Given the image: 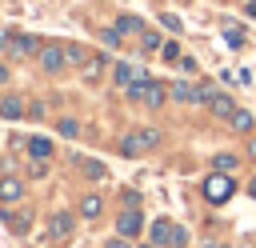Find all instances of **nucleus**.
<instances>
[{"mask_svg": "<svg viewBox=\"0 0 256 248\" xmlns=\"http://www.w3.org/2000/svg\"><path fill=\"white\" fill-rule=\"evenodd\" d=\"M36 64H40L48 76L64 72V64H68V52H64V44H40V52H36Z\"/></svg>", "mask_w": 256, "mask_h": 248, "instance_id": "f257e3e1", "label": "nucleus"}, {"mask_svg": "<svg viewBox=\"0 0 256 248\" xmlns=\"http://www.w3.org/2000/svg\"><path fill=\"white\" fill-rule=\"evenodd\" d=\"M232 188H236V184H232L228 172H212V176L204 180V200H208V204H224V200L232 196Z\"/></svg>", "mask_w": 256, "mask_h": 248, "instance_id": "f03ea898", "label": "nucleus"}, {"mask_svg": "<svg viewBox=\"0 0 256 248\" xmlns=\"http://www.w3.org/2000/svg\"><path fill=\"white\" fill-rule=\"evenodd\" d=\"M152 240H156V244H168V248H180V244L188 240V232H184L180 224H172V220H156V224H152Z\"/></svg>", "mask_w": 256, "mask_h": 248, "instance_id": "7ed1b4c3", "label": "nucleus"}, {"mask_svg": "<svg viewBox=\"0 0 256 248\" xmlns=\"http://www.w3.org/2000/svg\"><path fill=\"white\" fill-rule=\"evenodd\" d=\"M24 200V180L20 176H0V208H16Z\"/></svg>", "mask_w": 256, "mask_h": 248, "instance_id": "20e7f679", "label": "nucleus"}, {"mask_svg": "<svg viewBox=\"0 0 256 248\" xmlns=\"http://www.w3.org/2000/svg\"><path fill=\"white\" fill-rule=\"evenodd\" d=\"M72 228H76V220H72L68 212H52V216H48V236L68 240V236H72Z\"/></svg>", "mask_w": 256, "mask_h": 248, "instance_id": "39448f33", "label": "nucleus"}, {"mask_svg": "<svg viewBox=\"0 0 256 248\" xmlns=\"http://www.w3.org/2000/svg\"><path fill=\"white\" fill-rule=\"evenodd\" d=\"M140 228H144L140 212H136V208H124V212H120V220H116V232H120V236H136Z\"/></svg>", "mask_w": 256, "mask_h": 248, "instance_id": "423d86ee", "label": "nucleus"}, {"mask_svg": "<svg viewBox=\"0 0 256 248\" xmlns=\"http://www.w3.org/2000/svg\"><path fill=\"white\" fill-rule=\"evenodd\" d=\"M24 112H28L24 96H4V100H0V116H4V120H20Z\"/></svg>", "mask_w": 256, "mask_h": 248, "instance_id": "0eeeda50", "label": "nucleus"}, {"mask_svg": "<svg viewBox=\"0 0 256 248\" xmlns=\"http://www.w3.org/2000/svg\"><path fill=\"white\" fill-rule=\"evenodd\" d=\"M8 48H12L16 56H32V52H40V44H36L32 36H8Z\"/></svg>", "mask_w": 256, "mask_h": 248, "instance_id": "6e6552de", "label": "nucleus"}, {"mask_svg": "<svg viewBox=\"0 0 256 248\" xmlns=\"http://www.w3.org/2000/svg\"><path fill=\"white\" fill-rule=\"evenodd\" d=\"M208 108H212V116H232V112H236V104H232L224 92H212V96H208Z\"/></svg>", "mask_w": 256, "mask_h": 248, "instance_id": "1a4fd4ad", "label": "nucleus"}, {"mask_svg": "<svg viewBox=\"0 0 256 248\" xmlns=\"http://www.w3.org/2000/svg\"><path fill=\"white\" fill-rule=\"evenodd\" d=\"M140 76H144V72H136L132 64H116V68H112V80H116L120 88H128V84H132V80H140Z\"/></svg>", "mask_w": 256, "mask_h": 248, "instance_id": "9d476101", "label": "nucleus"}, {"mask_svg": "<svg viewBox=\"0 0 256 248\" xmlns=\"http://www.w3.org/2000/svg\"><path fill=\"white\" fill-rule=\"evenodd\" d=\"M164 96H168V92H164L156 80H148V84H144V104H148V108H160V104H164Z\"/></svg>", "mask_w": 256, "mask_h": 248, "instance_id": "9b49d317", "label": "nucleus"}, {"mask_svg": "<svg viewBox=\"0 0 256 248\" xmlns=\"http://www.w3.org/2000/svg\"><path fill=\"white\" fill-rule=\"evenodd\" d=\"M48 152H52V144H48V140H40V136H28V156H36V160H48Z\"/></svg>", "mask_w": 256, "mask_h": 248, "instance_id": "f8f14e48", "label": "nucleus"}, {"mask_svg": "<svg viewBox=\"0 0 256 248\" xmlns=\"http://www.w3.org/2000/svg\"><path fill=\"white\" fill-rule=\"evenodd\" d=\"M100 208H104V200H100V196H84V200H80V212H84L88 220H92V216H100Z\"/></svg>", "mask_w": 256, "mask_h": 248, "instance_id": "ddd939ff", "label": "nucleus"}, {"mask_svg": "<svg viewBox=\"0 0 256 248\" xmlns=\"http://www.w3.org/2000/svg\"><path fill=\"white\" fill-rule=\"evenodd\" d=\"M100 76H104V60H100V56H92V60L84 64V80H100Z\"/></svg>", "mask_w": 256, "mask_h": 248, "instance_id": "4468645a", "label": "nucleus"}, {"mask_svg": "<svg viewBox=\"0 0 256 248\" xmlns=\"http://www.w3.org/2000/svg\"><path fill=\"white\" fill-rule=\"evenodd\" d=\"M228 120H232V128H236V132H252V112H232Z\"/></svg>", "mask_w": 256, "mask_h": 248, "instance_id": "2eb2a0df", "label": "nucleus"}, {"mask_svg": "<svg viewBox=\"0 0 256 248\" xmlns=\"http://www.w3.org/2000/svg\"><path fill=\"white\" fill-rule=\"evenodd\" d=\"M120 152H124V156H140V152H144V144H140V136H136V132H132V136H124V144H120Z\"/></svg>", "mask_w": 256, "mask_h": 248, "instance_id": "dca6fc26", "label": "nucleus"}, {"mask_svg": "<svg viewBox=\"0 0 256 248\" xmlns=\"http://www.w3.org/2000/svg\"><path fill=\"white\" fill-rule=\"evenodd\" d=\"M116 32L124 36V32H144V28H140V20H136V16H120V20H116Z\"/></svg>", "mask_w": 256, "mask_h": 248, "instance_id": "f3484780", "label": "nucleus"}, {"mask_svg": "<svg viewBox=\"0 0 256 248\" xmlns=\"http://www.w3.org/2000/svg\"><path fill=\"white\" fill-rule=\"evenodd\" d=\"M160 44H164V40H160L156 32H140V52H156Z\"/></svg>", "mask_w": 256, "mask_h": 248, "instance_id": "a211bd4d", "label": "nucleus"}, {"mask_svg": "<svg viewBox=\"0 0 256 248\" xmlns=\"http://www.w3.org/2000/svg\"><path fill=\"white\" fill-rule=\"evenodd\" d=\"M172 96H176V100H196V88H188L184 80H176V84H172Z\"/></svg>", "mask_w": 256, "mask_h": 248, "instance_id": "6ab92c4d", "label": "nucleus"}, {"mask_svg": "<svg viewBox=\"0 0 256 248\" xmlns=\"http://www.w3.org/2000/svg\"><path fill=\"white\" fill-rule=\"evenodd\" d=\"M56 132H60V136H76V132H80V124H76L72 116H64V120H56Z\"/></svg>", "mask_w": 256, "mask_h": 248, "instance_id": "aec40b11", "label": "nucleus"}, {"mask_svg": "<svg viewBox=\"0 0 256 248\" xmlns=\"http://www.w3.org/2000/svg\"><path fill=\"white\" fill-rule=\"evenodd\" d=\"M100 40H104L108 48H120V32H116V28H104V32H100Z\"/></svg>", "mask_w": 256, "mask_h": 248, "instance_id": "412c9836", "label": "nucleus"}, {"mask_svg": "<svg viewBox=\"0 0 256 248\" xmlns=\"http://www.w3.org/2000/svg\"><path fill=\"white\" fill-rule=\"evenodd\" d=\"M136 136H140V144H144V148H152V144L160 140V132H156V128H144V132H136Z\"/></svg>", "mask_w": 256, "mask_h": 248, "instance_id": "4be33fe9", "label": "nucleus"}, {"mask_svg": "<svg viewBox=\"0 0 256 248\" xmlns=\"http://www.w3.org/2000/svg\"><path fill=\"white\" fill-rule=\"evenodd\" d=\"M84 176H88V180H100V176H104V164L88 160V164H84Z\"/></svg>", "mask_w": 256, "mask_h": 248, "instance_id": "5701e85b", "label": "nucleus"}, {"mask_svg": "<svg viewBox=\"0 0 256 248\" xmlns=\"http://www.w3.org/2000/svg\"><path fill=\"white\" fill-rule=\"evenodd\" d=\"M212 168H220V172H224V168H236V156H216Z\"/></svg>", "mask_w": 256, "mask_h": 248, "instance_id": "b1692460", "label": "nucleus"}, {"mask_svg": "<svg viewBox=\"0 0 256 248\" xmlns=\"http://www.w3.org/2000/svg\"><path fill=\"white\" fill-rule=\"evenodd\" d=\"M228 48H244V32H232L228 28Z\"/></svg>", "mask_w": 256, "mask_h": 248, "instance_id": "393cba45", "label": "nucleus"}, {"mask_svg": "<svg viewBox=\"0 0 256 248\" xmlns=\"http://www.w3.org/2000/svg\"><path fill=\"white\" fill-rule=\"evenodd\" d=\"M28 172H32V176H36V180H44V176H48V164H44V160H36V164H32V168H28Z\"/></svg>", "mask_w": 256, "mask_h": 248, "instance_id": "a878e982", "label": "nucleus"}, {"mask_svg": "<svg viewBox=\"0 0 256 248\" xmlns=\"http://www.w3.org/2000/svg\"><path fill=\"white\" fill-rule=\"evenodd\" d=\"M160 20H164V28H172V32H180V20H176V16H172V12H164V16H160Z\"/></svg>", "mask_w": 256, "mask_h": 248, "instance_id": "bb28decb", "label": "nucleus"}, {"mask_svg": "<svg viewBox=\"0 0 256 248\" xmlns=\"http://www.w3.org/2000/svg\"><path fill=\"white\" fill-rule=\"evenodd\" d=\"M164 60H180V44H164Z\"/></svg>", "mask_w": 256, "mask_h": 248, "instance_id": "cd10ccee", "label": "nucleus"}, {"mask_svg": "<svg viewBox=\"0 0 256 248\" xmlns=\"http://www.w3.org/2000/svg\"><path fill=\"white\" fill-rule=\"evenodd\" d=\"M104 248H128V240H108Z\"/></svg>", "mask_w": 256, "mask_h": 248, "instance_id": "c85d7f7f", "label": "nucleus"}, {"mask_svg": "<svg viewBox=\"0 0 256 248\" xmlns=\"http://www.w3.org/2000/svg\"><path fill=\"white\" fill-rule=\"evenodd\" d=\"M248 156H252V160H256V136H252V140H248Z\"/></svg>", "mask_w": 256, "mask_h": 248, "instance_id": "c756f323", "label": "nucleus"}, {"mask_svg": "<svg viewBox=\"0 0 256 248\" xmlns=\"http://www.w3.org/2000/svg\"><path fill=\"white\" fill-rule=\"evenodd\" d=\"M0 84H8V68L4 64H0Z\"/></svg>", "mask_w": 256, "mask_h": 248, "instance_id": "7c9ffc66", "label": "nucleus"}, {"mask_svg": "<svg viewBox=\"0 0 256 248\" xmlns=\"http://www.w3.org/2000/svg\"><path fill=\"white\" fill-rule=\"evenodd\" d=\"M136 248H152V244H136Z\"/></svg>", "mask_w": 256, "mask_h": 248, "instance_id": "2f4dec72", "label": "nucleus"}, {"mask_svg": "<svg viewBox=\"0 0 256 248\" xmlns=\"http://www.w3.org/2000/svg\"><path fill=\"white\" fill-rule=\"evenodd\" d=\"M208 248H220V244H208Z\"/></svg>", "mask_w": 256, "mask_h": 248, "instance_id": "473e14b6", "label": "nucleus"}]
</instances>
